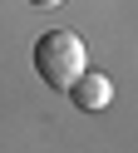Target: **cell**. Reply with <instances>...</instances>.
Instances as JSON below:
<instances>
[{
    "mask_svg": "<svg viewBox=\"0 0 138 153\" xmlns=\"http://www.w3.org/2000/svg\"><path fill=\"white\" fill-rule=\"evenodd\" d=\"M84 69H89V50H84V40H79L74 30L39 35V45H35V74L49 84V89H69Z\"/></svg>",
    "mask_w": 138,
    "mask_h": 153,
    "instance_id": "6da1fadb",
    "label": "cell"
},
{
    "mask_svg": "<svg viewBox=\"0 0 138 153\" xmlns=\"http://www.w3.org/2000/svg\"><path fill=\"white\" fill-rule=\"evenodd\" d=\"M69 99H74L84 114H99V109H108V104H114V79H108V74H99V69H84L74 84H69Z\"/></svg>",
    "mask_w": 138,
    "mask_h": 153,
    "instance_id": "7a4b0ae2",
    "label": "cell"
},
{
    "mask_svg": "<svg viewBox=\"0 0 138 153\" xmlns=\"http://www.w3.org/2000/svg\"><path fill=\"white\" fill-rule=\"evenodd\" d=\"M35 10H54V5H64V0H30Z\"/></svg>",
    "mask_w": 138,
    "mask_h": 153,
    "instance_id": "3957f363",
    "label": "cell"
}]
</instances>
